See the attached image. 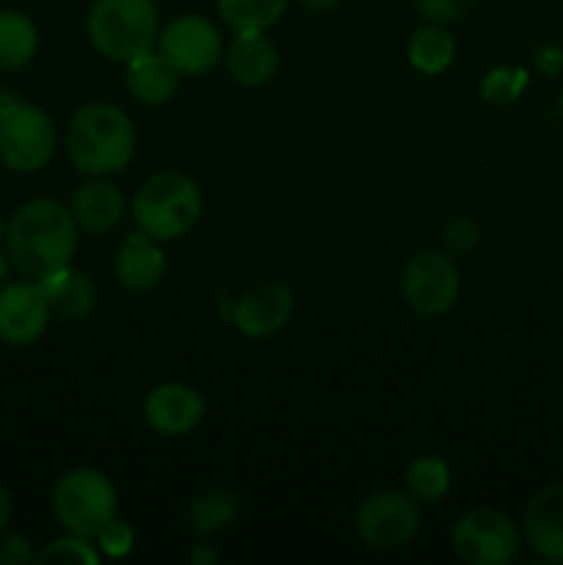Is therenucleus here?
Instances as JSON below:
<instances>
[{"label": "nucleus", "mask_w": 563, "mask_h": 565, "mask_svg": "<svg viewBox=\"0 0 563 565\" xmlns=\"http://www.w3.org/2000/svg\"><path fill=\"white\" fill-rule=\"evenodd\" d=\"M81 226L72 210L55 199H31L6 224V252L11 265L25 279H42L61 268H70L77 252Z\"/></svg>", "instance_id": "obj_1"}, {"label": "nucleus", "mask_w": 563, "mask_h": 565, "mask_svg": "<svg viewBox=\"0 0 563 565\" xmlns=\"http://www.w3.org/2000/svg\"><path fill=\"white\" fill-rule=\"evenodd\" d=\"M72 166L88 177H108L136 154V130L119 105L88 103L72 114L64 136Z\"/></svg>", "instance_id": "obj_2"}, {"label": "nucleus", "mask_w": 563, "mask_h": 565, "mask_svg": "<svg viewBox=\"0 0 563 565\" xmlns=\"http://www.w3.org/2000/svg\"><path fill=\"white\" fill-rule=\"evenodd\" d=\"M92 47L116 64H130L158 44L160 11L155 0H92L86 14Z\"/></svg>", "instance_id": "obj_3"}, {"label": "nucleus", "mask_w": 563, "mask_h": 565, "mask_svg": "<svg viewBox=\"0 0 563 565\" xmlns=\"http://www.w3.org/2000/svg\"><path fill=\"white\" fill-rule=\"evenodd\" d=\"M130 213L138 230L155 241H177L196 226L202 215V193L182 171H160L138 188Z\"/></svg>", "instance_id": "obj_4"}, {"label": "nucleus", "mask_w": 563, "mask_h": 565, "mask_svg": "<svg viewBox=\"0 0 563 565\" xmlns=\"http://www.w3.org/2000/svg\"><path fill=\"white\" fill-rule=\"evenodd\" d=\"M59 132L39 105L0 94V163L14 174H36L53 160Z\"/></svg>", "instance_id": "obj_5"}, {"label": "nucleus", "mask_w": 563, "mask_h": 565, "mask_svg": "<svg viewBox=\"0 0 563 565\" xmlns=\"http://www.w3.org/2000/svg\"><path fill=\"white\" fill-rule=\"evenodd\" d=\"M119 497L108 475L92 467L70 469L53 489V513L66 533L94 539L116 516Z\"/></svg>", "instance_id": "obj_6"}, {"label": "nucleus", "mask_w": 563, "mask_h": 565, "mask_svg": "<svg viewBox=\"0 0 563 565\" xmlns=\"http://www.w3.org/2000/svg\"><path fill=\"white\" fill-rule=\"evenodd\" d=\"M461 296V270L453 254L423 248L412 254L401 270V298L412 312L439 318L450 312Z\"/></svg>", "instance_id": "obj_7"}, {"label": "nucleus", "mask_w": 563, "mask_h": 565, "mask_svg": "<svg viewBox=\"0 0 563 565\" xmlns=\"http://www.w3.org/2000/svg\"><path fill=\"white\" fill-rule=\"evenodd\" d=\"M450 544L458 561L467 565H508L517 561L522 533L508 513L475 508L458 519Z\"/></svg>", "instance_id": "obj_8"}, {"label": "nucleus", "mask_w": 563, "mask_h": 565, "mask_svg": "<svg viewBox=\"0 0 563 565\" xmlns=\"http://www.w3.org/2000/svg\"><path fill=\"white\" fill-rule=\"evenodd\" d=\"M353 530L368 550H403L419 533V508L408 491H379L357 508Z\"/></svg>", "instance_id": "obj_9"}, {"label": "nucleus", "mask_w": 563, "mask_h": 565, "mask_svg": "<svg viewBox=\"0 0 563 565\" xmlns=\"http://www.w3.org/2000/svg\"><path fill=\"white\" fill-rule=\"evenodd\" d=\"M155 50L174 66L180 77L208 75L224 58L219 28L199 14H180L160 28Z\"/></svg>", "instance_id": "obj_10"}, {"label": "nucleus", "mask_w": 563, "mask_h": 565, "mask_svg": "<svg viewBox=\"0 0 563 565\" xmlns=\"http://www.w3.org/2000/svg\"><path fill=\"white\" fill-rule=\"evenodd\" d=\"M53 309L39 281H11L0 287V342L11 348L33 345L47 331Z\"/></svg>", "instance_id": "obj_11"}, {"label": "nucleus", "mask_w": 563, "mask_h": 565, "mask_svg": "<svg viewBox=\"0 0 563 565\" xmlns=\"http://www.w3.org/2000/svg\"><path fill=\"white\" fill-rule=\"evenodd\" d=\"M293 318V292L282 281H265L243 292L232 307V323L248 340L279 334Z\"/></svg>", "instance_id": "obj_12"}, {"label": "nucleus", "mask_w": 563, "mask_h": 565, "mask_svg": "<svg viewBox=\"0 0 563 565\" xmlns=\"http://www.w3.org/2000/svg\"><path fill=\"white\" fill-rule=\"evenodd\" d=\"M144 419L149 428L169 439L193 434L204 419V397L180 381L158 384L144 401Z\"/></svg>", "instance_id": "obj_13"}, {"label": "nucleus", "mask_w": 563, "mask_h": 565, "mask_svg": "<svg viewBox=\"0 0 563 565\" xmlns=\"http://www.w3.org/2000/svg\"><path fill=\"white\" fill-rule=\"evenodd\" d=\"M524 544L539 561L563 565V480L530 497L522 519Z\"/></svg>", "instance_id": "obj_14"}, {"label": "nucleus", "mask_w": 563, "mask_h": 565, "mask_svg": "<svg viewBox=\"0 0 563 565\" xmlns=\"http://www.w3.org/2000/svg\"><path fill=\"white\" fill-rule=\"evenodd\" d=\"M224 64L237 86L259 88L274 81L279 70V53L265 31H237L226 47Z\"/></svg>", "instance_id": "obj_15"}, {"label": "nucleus", "mask_w": 563, "mask_h": 565, "mask_svg": "<svg viewBox=\"0 0 563 565\" xmlns=\"http://www.w3.org/2000/svg\"><path fill=\"white\" fill-rule=\"evenodd\" d=\"M116 279L121 287L132 292L152 290L166 276V252L160 241L149 237L147 232L136 230L125 237L114 259Z\"/></svg>", "instance_id": "obj_16"}, {"label": "nucleus", "mask_w": 563, "mask_h": 565, "mask_svg": "<svg viewBox=\"0 0 563 565\" xmlns=\"http://www.w3.org/2000/svg\"><path fill=\"white\" fill-rule=\"evenodd\" d=\"M125 196L108 177H92L72 193V218L88 235H103L125 218Z\"/></svg>", "instance_id": "obj_17"}, {"label": "nucleus", "mask_w": 563, "mask_h": 565, "mask_svg": "<svg viewBox=\"0 0 563 565\" xmlns=\"http://www.w3.org/2000/svg\"><path fill=\"white\" fill-rule=\"evenodd\" d=\"M125 88L136 103L147 105V108H160L174 99L177 88H180V75L158 50H149L125 64Z\"/></svg>", "instance_id": "obj_18"}, {"label": "nucleus", "mask_w": 563, "mask_h": 565, "mask_svg": "<svg viewBox=\"0 0 563 565\" xmlns=\"http://www.w3.org/2000/svg\"><path fill=\"white\" fill-rule=\"evenodd\" d=\"M36 281L47 296L55 318L77 323V320H86L97 307V285L86 270H75L70 265V268H61Z\"/></svg>", "instance_id": "obj_19"}, {"label": "nucleus", "mask_w": 563, "mask_h": 565, "mask_svg": "<svg viewBox=\"0 0 563 565\" xmlns=\"http://www.w3.org/2000/svg\"><path fill=\"white\" fill-rule=\"evenodd\" d=\"M39 50V28L17 9H0V72L25 70Z\"/></svg>", "instance_id": "obj_20"}, {"label": "nucleus", "mask_w": 563, "mask_h": 565, "mask_svg": "<svg viewBox=\"0 0 563 565\" xmlns=\"http://www.w3.org/2000/svg\"><path fill=\"white\" fill-rule=\"evenodd\" d=\"M406 58L423 75H442L456 58V39L445 25L428 22L408 36Z\"/></svg>", "instance_id": "obj_21"}, {"label": "nucleus", "mask_w": 563, "mask_h": 565, "mask_svg": "<svg viewBox=\"0 0 563 565\" xmlns=\"http://www.w3.org/2000/svg\"><path fill=\"white\" fill-rule=\"evenodd\" d=\"M241 511V497L230 489H210L188 505V527L196 539H210L232 527Z\"/></svg>", "instance_id": "obj_22"}, {"label": "nucleus", "mask_w": 563, "mask_h": 565, "mask_svg": "<svg viewBox=\"0 0 563 565\" xmlns=\"http://www.w3.org/2000/svg\"><path fill=\"white\" fill-rule=\"evenodd\" d=\"M290 0H215L221 20L232 31H265L285 17Z\"/></svg>", "instance_id": "obj_23"}, {"label": "nucleus", "mask_w": 563, "mask_h": 565, "mask_svg": "<svg viewBox=\"0 0 563 565\" xmlns=\"http://www.w3.org/2000/svg\"><path fill=\"white\" fill-rule=\"evenodd\" d=\"M403 483H406V491L414 500L434 505V502H442L447 497L453 475L445 458L423 456L408 463L406 472H403Z\"/></svg>", "instance_id": "obj_24"}, {"label": "nucleus", "mask_w": 563, "mask_h": 565, "mask_svg": "<svg viewBox=\"0 0 563 565\" xmlns=\"http://www.w3.org/2000/svg\"><path fill=\"white\" fill-rule=\"evenodd\" d=\"M530 75L522 66H495L480 81V97L489 105H511L528 88Z\"/></svg>", "instance_id": "obj_25"}, {"label": "nucleus", "mask_w": 563, "mask_h": 565, "mask_svg": "<svg viewBox=\"0 0 563 565\" xmlns=\"http://www.w3.org/2000/svg\"><path fill=\"white\" fill-rule=\"evenodd\" d=\"M99 550L92 544V539L86 535L70 533L66 539L53 541V544L44 546L42 552H36V563H77V565H97L99 563Z\"/></svg>", "instance_id": "obj_26"}, {"label": "nucleus", "mask_w": 563, "mask_h": 565, "mask_svg": "<svg viewBox=\"0 0 563 565\" xmlns=\"http://www.w3.org/2000/svg\"><path fill=\"white\" fill-rule=\"evenodd\" d=\"M442 243H445V252L453 254V257H467L478 248L480 226L469 215H453L442 224Z\"/></svg>", "instance_id": "obj_27"}, {"label": "nucleus", "mask_w": 563, "mask_h": 565, "mask_svg": "<svg viewBox=\"0 0 563 565\" xmlns=\"http://www.w3.org/2000/svg\"><path fill=\"white\" fill-rule=\"evenodd\" d=\"M92 541L99 550V555L119 561V557L130 555L132 546H136V530H132L125 519L114 516Z\"/></svg>", "instance_id": "obj_28"}, {"label": "nucleus", "mask_w": 563, "mask_h": 565, "mask_svg": "<svg viewBox=\"0 0 563 565\" xmlns=\"http://www.w3.org/2000/svg\"><path fill=\"white\" fill-rule=\"evenodd\" d=\"M478 0H414V9L436 25H450V22L464 20L475 9Z\"/></svg>", "instance_id": "obj_29"}, {"label": "nucleus", "mask_w": 563, "mask_h": 565, "mask_svg": "<svg viewBox=\"0 0 563 565\" xmlns=\"http://www.w3.org/2000/svg\"><path fill=\"white\" fill-rule=\"evenodd\" d=\"M36 561L31 539L20 533H0V565H25Z\"/></svg>", "instance_id": "obj_30"}, {"label": "nucleus", "mask_w": 563, "mask_h": 565, "mask_svg": "<svg viewBox=\"0 0 563 565\" xmlns=\"http://www.w3.org/2000/svg\"><path fill=\"white\" fill-rule=\"evenodd\" d=\"M535 70L544 77H557L563 72V47L557 44H544L535 53Z\"/></svg>", "instance_id": "obj_31"}, {"label": "nucleus", "mask_w": 563, "mask_h": 565, "mask_svg": "<svg viewBox=\"0 0 563 565\" xmlns=\"http://www.w3.org/2000/svg\"><path fill=\"white\" fill-rule=\"evenodd\" d=\"M188 561L193 565H215L219 563V552L210 544H196L191 552H188Z\"/></svg>", "instance_id": "obj_32"}, {"label": "nucleus", "mask_w": 563, "mask_h": 565, "mask_svg": "<svg viewBox=\"0 0 563 565\" xmlns=\"http://www.w3.org/2000/svg\"><path fill=\"white\" fill-rule=\"evenodd\" d=\"M11 511H14V502H11L9 489H6V486L0 483V533H3L6 524L11 522Z\"/></svg>", "instance_id": "obj_33"}, {"label": "nucleus", "mask_w": 563, "mask_h": 565, "mask_svg": "<svg viewBox=\"0 0 563 565\" xmlns=\"http://www.w3.org/2000/svg\"><path fill=\"white\" fill-rule=\"evenodd\" d=\"M342 0H301L304 9L315 11V14H326V11H334Z\"/></svg>", "instance_id": "obj_34"}, {"label": "nucleus", "mask_w": 563, "mask_h": 565, "mask_svg": "<svg viewBox=\"0 0 563 565\" xmlns=\"http://www.w3.org/2000/svg\"><path fill=\"white\" fill-rule=\"evenodd\" d=\"M9 252H3V246H0V285H3L6 274H9Z\"/></svg>", "instance_id": "obj_35"}, {"label": "nucleus", "mask_w": 563, "mask_h": 565, "mask_svg": "<svg viewBox=\"0 0 563 565\" xmlns=\"http://www.w3.org/2000/svg\"><path fill=\"white\" fill-rule=\"evenodd\" d=\"M3 235H6V224H3V218H0V243H3Z\"/></svg>", "instance_id": "obj_36"}]
</instances>
